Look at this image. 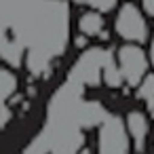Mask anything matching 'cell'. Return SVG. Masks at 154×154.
Listing matches in <instances>:
<instances>
[{
    "instance_id": "cell-1",
    "label": "cell",
    "mask_w": 154,
    "mask_h": 154,
    "mask_svg": "<svg viewBox=\"0 0 154 154\" xmlns=\"http://www.w3.org/2000/svg\"><path fill=\"white\" fill-rule=\"evenodd\" d=\"M116 68L127 85L137 87L141 78L148 74V55L139 49V45H122L116 53Z\"/></svg>"
},
{
    "instance_id": "cell-2",
    "label": "cell",
    "mask_w": 154,
    "mask_h": 154,
    "mask_svg": "<svg viewBox=\"0 0 154 154\" xmlns=\"http://www.w3.org/2000/svg\"><path fill=\"white\" fill-rule=\"evenodd\" d=\"M114 28H116V34L120 38H125L127 42H133V45H139L148 38L146 17L141 15V11L133 2H125L120 7L116 21H114Z\"/></svg>"
},
{
    "instance_id": "cell-3",
    "label": "cell",
    "mask_w": 154,
    "mask_h": 154,
    "mask_svg": "<svg viewBox=\"0 0 154 154\" xmlns=\"http://www.w3.org/2000/svg\"><path fill=\"white\" fill-rule=\"evenodd\" d=\"M129 133L125 122L118 116H108L101 120L99 129V154H127L129 152Z\"/></svg>"
},
{
    "instance_id": "cell-4",
    "label": "cell",
    "mask_w": 154,
    "mask_h": 154,
    "mask_svg": "<svg viewBox=\"0 0 154 154\" xmlns=\"http://www.w3.org/2000/svg\"><path fill=\"white\" fill-rule=\"evenodd\" d=\"M125 127H127L129 139L133 141L135 150L141 152V150L146 148V139H148V131H150V125H148L146 114L139 112V110L129 112V114H127V122H125Z\"/></svg>"
},
{
    "instance_id": "cell-5",
    "label": "cell",
    "mask_w": 154,
    "mask_h": 154,
    "mask_svg": "<svg viewBox=\"0 0 154 154\" xmlns=\"http://www.w3.org/2000/svg\"><path fill=\"white\" fill-rule=\"evenodd\" d=\"M103 28H106V21L99 11H87L78 19V32L82 36H99Z\"/></svg>"
},
{
    "instance_id": "cell-6",
    "label": "cell",
    "mask_w": 154,
    "mask_h": 154,
    "mask_svg": "<svg viewBox=\"0 0 154 154\" xmlns=\"http://www.w3.org/2000/svg\"><path fill=\"white\" fill-rule=\"evenodd\" d=\"M19 82H17V76L9 70V68H0V103L9 101L15 91H17Z\"/></svg>"
},
{
    "instance_id": "cell-7",
    "label": "cell",
    "mask_w": 154,
    "mask_h": 154,
    "mask_svg": "<svg viewBox=\"0 0 154 154\" xmlns=\"http://www.w3.org/2000/svg\"><path fill=\"white\" fill-rule=\"evenodd\" d=\"M137 95L146 101L150 110H154V74H146L141 78V82L137 85Z\"/></svg>"
},
{
    "instance_id": "cell-8",
    "label": "cell",
    "mask_w": 154,
    "mask_h": 154,
    "mask_svg": "<svg viewBox=\"0 0 154 154\" xmlns=\"http://www.w3.org/2000/svg\"><path fill=\"white\" fill-rule=\"evenodd\" d=\"M76 5H82V7H89L91 11H99V13H108L116 7L118 0H74Z\"/></svg>"
},
{
    "instance_id": "cell-9",
    "label": "cell",
    "mask_w": 154,
    "mask_h": 154,
    "mask_svg": "<svg viewBox=\"0 0 154 154\" xmlns=\"http://www.w3.org/2000/svg\"><path fill=\"white\" fill-rule=\"evenodd\" d=\"M141 2H143V11L154 17V0H141Z\"/></svg>"
},
{
    "instance_id": "cell-10",
    "label": "cell",
    "mask_w": 154,
    "mask_h": 154,
    "mask_svg": "<svg viewBox=\"0 0 154 154\" xmlns=\"http://www.w3.org/2000/svg\"><path fill=\"white\" fill-rule=\"evenodd\" d=\"M26 154H47V152H45V150H42L40 146H36V148H32V150H28Z\"/></svg>"
},
{
    "instance_id": "cell-11",
    "label": "cell",
    "mask_w": 154,
    "mask_h": 154,
    "mask_svg": "<svg viewBox=\"0 0 154 154\" xmlns=\"http://www.w3.org/2000/svg\"><path fill=\"white\" fill-rule=\"evenodd\" d=\"M150 61H152V66H154V42H152V47H150Z\"/></svg>"
},
{
    "instance_id": "cell-12",
    "label": "cell",
    "mask_w": 154,
    "mask_h": 154,
    "mask_svg": "<svg viewBox=\"0 0 154 154\" xmlns=\"http://www.w3.org/2000/svg\"><path fill=\"white\" fill-rule=\"evenodd\" d=\"M152 154H154V152H152Z\"/></svg>"
}]
</instances>
